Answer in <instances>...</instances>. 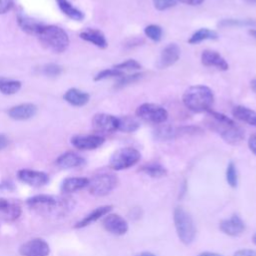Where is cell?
I'll list each match as a JSON object with an SVG mask.
<instances>
[{
	"label": "cell",
	"instance_id": "11",
	"mask_svg": "<svg viewBox=\"0 0 256 256\" xmlns=\"http://www.w3.org/2000/svg\"><path fill=\"white\" fill-rule=\"evenodd\" d=\"M18 179L32 187H42L49 182V175L43 171L32 169H21L17 172Z\"/></svg>",
	"mask_w": 256,
	"mask_h": 256
},
{
	"label": "cell",
	"instance_id": "19",
	"mask_svg": "<svg viewBox=\"0 0 256 256\" xmlns=\"http://www.w3.org/2000/svg\"><path fill=\"white\" fill-rule=\"evenodd\" d=\"M37 113L36 105L32 103H23L12 107L8 111V115L10 118L14 120H27L32 118Z\"/></svg>",
	"mask_w": 256,
	"mask_h": 256
},
{
	"label": "cell",
	"instance_id": "40",
	"mask_svg": "<svg viewBox=\"0 0 256 256\" xmlns=\"http://www.w3.org/2000/svg\"><path fill=\"white\" fill-rule=\"evenodd\" d=\"M13 6V0H0V14L8 12Z\"/></svg>",
	"mask_w": 256,
	"mask_h": 256
},
{
	"label": "cell",
	"instance_id": "34",
	"mask_svg": "<svg viewBox=\"0 0 256 256\" xmlns=\"http://www.w3.org/2000/svg\"><path fill=\"white\" fill-rule=\"evenodd\" d=\"M144 34L153 42H159L163 36V29L157 24H150L144 28Z\"/></svg>",
	"mask_w": 256,
	"mask_h": 256
},
{
	"label": "cell",
	"instance_id": "27",
	"mask_svg": "<svg viewBox=\"0 0 256 256\" xmlns=\"http://www.w3.org/2000/svg\"><path fill=\"white\" fill-rule=\"evenodd\" d=\"M60 10L68 16L70 19L75 21H81L84 19V14L81 10L74 7L68 0H56Z\"/></svg>",
	"mask_w": 256,
	"mask_h": 256
},
{
	"label": "cell",
	"instance_id": "14",
	"mask_svg": "<svg viewBox=\"0 0 256 256\" xmlns=\"http://www.w3.org/2000/svg\"><path fill=\"white\" fill-rule=\"evenodd\" d=\"M105 139L97 134L75 135L71 138L72 145L79 150H94L104 143Z\"/></svg>",
	"mask_w": 256,
	"mask_h": 256
},
{
	"label": "cell",
	"instance_id": "30",
	"mask_svg": "<svg viewBox=\"0 0 256 256\" xmlns=\"http://www.w3.org/2000/svg\"><path fill=\"white\" fill-rule=\"evenodd\" d=\"M218 27L227 28V27H254L256 26V20L252 19H222L217 23Z\"/></svg>",
	"mask_w": 256,
	"mask_h": 256
},
{
	"label": "cell",
	"instance_id": "21",
	"mask_svg": "<svg viewBox=\"0 0 256 256\" xmlns=\"http://www.w3.org/2000/svg\"><path fill=\"white\" fill-rule=\"evenodd\" d=\"M79 36L81 39H83L87 42H90L93 45H95L101 49H104L108 46V42L106 40L105 35L103 34L102 31H100L98 29L88 28V29L82 31Z\"/></svg>",
	"mask_w": 256,
	"mask_h": 256
},
{
	"label": "cell",
	"instance_id": "42",
	"mask_svg": "<svg viewBox=\"0 0 256 256\" xmlns=\"http://www.w3.org/2000/svg\"><path fill=\"white\" fill-rule=\"evenodd\" d=\"M248 147L250 151L256 155V134H252L248 139Z\"/></svg>",
	"mask_w": 256,
	"mask_h": 256
},
{
	"label": "cell",
	"instance_id": "25",
	"mask_svg": "<svg viewBox=\"0 0 256 256\" xmlns=\"http://www.w3.org/2000/svg\"><path fill=\"white\" fill-rule=\"evenodd\" d=\"M155 139L159 141H169L176 139L177 137L181 136L180 134V128L179 127H173L171 125H162L158 128H156L153 132Z\"/></svg>",
	"mask_w": 256,
	"mask_h": 256
},
{
	"label": "cell",
	"instance_id": "23",
	"mask_svg": "<svg viewBox=\"0 0 256 256\" xmlns=\"http://www.w3.org/2000/svg\"><path fill=\"white\" fill-rule=\"evenodd\" d=\"M63 98L71 105L76 107H81L86 105L89 102L90 96L88 93L79 90L77 88H71L67 90L63 96Z\"/></svg>",
	"mask_w": 256,
	"mask_h": 256
},
{
	"label": "cell",
	"instance_id": "41",
	"mask_svg": "<svg viewBox=\"0 0 256 256\" xmlns=\"http://www.w3.org/2000/svg\"><path fill=\"white\" fill-rule=\"evenodd\" d=\"M233 256H256V250L252 249H240L237 250Z\"/></svg>",
	"mask_w": 256,
	"mask_h": 256
},
{
	"label": "cell",
	"instance_id": "10",
	"mask_svg": "<svg viewBox=\"0 0 256 256\" xmlns=\"http://www.w3.org/2000/svg\"><path fill=\"white\" fill-rule=\"evenodd\" d=\"M102 226L107 232L117 236L126 234L129 229L127 221L122 216L115 213L105 215L102 219Z\"/></svg>",
	"mask_w": 256,
	"mask_h": 256
},
{
	"label": "cell",
	"instance_id": "20",
	"mask_svg": "<svg viewBox=\"0 0 256 256\" xmlns=\"http://www.w3.org/2000/svg\"><path fill=\"white\" fill-rule=\"evenodd\" d=\"M89 179L86 177H69L62 181L60 190L64 194H70L87 188Z\"/></svg>",
	"mask_w": 256,
	"mask_h": 256
},
{
	"label": "cell",
	"instance_id": "6",
	"mask_svg": "<svg viewBox=\"0 0 256 256\" xmlns=\"http://www.w3.org/2000/svg\"><path fill=\"white\" fill-rule=\"evenodd\" d=\"M141 159V153L133 147H123L116 150L109 159V167L120 171L137 164Z\"/></svg>",
	"mask_w": 256,
	"mask_h": 256
},
{
	"label": "cell",
	"instance_id": "9",
	"mask_svg": "<svg viewBox=\"0 0 256 256\" xmlns=\"http://www.w3.org/2000/svg\"><path fill=\"white\" fill-rule=\"evenodd\" d=\"M19 253L22 256H48L50 246L44 239L33 238L20 246Z\"/></svg>",
	"mask_w": 256,
	"mask_h": 256
},
{
	"label": "cell",
	"instance_id": "39",
	"mask_svg": "<svg viewBox=\"0 0 256 256\" xmlns=\"http://www.w3.org/2000/svg\"><path fill=\"white\" fill-rule=\"evenodd\" d=\"M62 69L59 65L57 64H53V63H50V64H46L42 67V73L46 76H49V77H55V76H58L60 75Z\"/></svg>",
	"mask_w": 256,
	"mask_h": 256
},
{
	"label": "cell",
	"instance_id": "48",
	"mask_svg": "<svg viewBox=\"0 0 256 256\" xmlns=\"http://www.w3.org/2000/svg\"><path fill=\"white\" fill-rule=\"evenodd\" d=\"M248 34H249L250 36H252L253 38L256 39V28H250V29L248 30Z\"/></svg>",
	"mask_w": 256,
	"mask_h": 256
},
{
	"label": "cell",
	"instance_id": "50",
	"mask_svg": "<svg viewBox=\"0 0 256 256\" xmlns=\"http://www.w3.org/2000/svg\"><path fill=\"white\" fill-rule=\"evenodd\" d=\"M252 242H253V243L256 245V233H255V234L252 236Z\"/></svg>",
	"mask_w": 256,
	"mask_h": 256
},
{
	"label": "cell",
	"instance_id": "1",
	"mask_svg": "<svg viewBox=\"0 0 256 256\" xmlns=\"http://www.w3.org/2000/svg\"><path fill=\"white\" fill-rule=\"evenodd\" d=\"M26 204L30 209L39 214L52 216L65 215L74 207L73 199L69 197H60L47 194L32 196L27 199Z\"/></svg>",
	"mask_w": 256,
	"mask_h": 256
},
{
	"label": "cell",
	"instance_id": "47",
	"mask_svg": "<svg viewBox=\"0 0 256 256\" xmlns=\"http://www.w3.org/2000/svg\"><path fill=\"white\" fill-rule=\"evenodd\" d=\"M134 256H157V255L152 253V252H141V253H139L137 255H134Z\"/></svg>",
	"mask_w": 256,
	"mask_h": 256
},
{
	"label": "cell",
	"instance_id": "28",
	"mask_svg": "<svg viewBox=\"0 0 256 256\" xmlns=\"http://www.w3.org/2000/svg\"><path fill=\"white\" fill-rule=\"evenodd\" d=\"M140 127L139 121L130 116V115H124L118 117V131L124 132V133H132L138 130Z\"/></svg>",
	"mask_w": 256,
	"mask_h": 256
},
{
	"label": "cell",
	"instance_id": "12",
	"mask_svg": "<svg viewBox=\"0 0 256 256\" xmlns=\"http://www.w3.org/2000/svg\"><path fill=\"white\" fill-rule=\"evenodd\" d=\"M92 126L98 132H114L118 128V117L107 113H97L92 118Z\"/></svg>",
	"mask_w": 256,
	"mask_h": 256
},
{
	"label": "cell",
	"instance_id": "31",
	"mask_svg": "<svg viewBox=\"0 0 256 256\" xmlns=\"http://www.w3.org/2000/svg\"><path fill=\"white\" fill-rule=\"evenodd\" d=\"M21 88V82L18 80L8 79L0 76V92L5 95H12L17 93Z\"/></svg>",
	"mask_w": 256,
	"mask_h": 256
},
{
	"label": "cell",
	"instance_id": "36",
	"mask_svg": "<svg viewBox=\"0 0 256 256\" xmlns=\"http://www.w3.org/2000/svg\"><path fill=\"white\" fill-rule=\"evenodd\" d=\"M124 75V72L121 70H118L116 68H108V69H104L102 71H100L95 77H94V81H100V80H104V79H108V78H120L121 76Z\"/></svg>",
	"mask_w": 256,
	"mask_h": 256
},
{
	"label": "cell",
	"instance_id": "29",
	"mask_svg": "<svg viewBox=\"0 0 256 256\" xmlns=\"http://www.w3.org/2000/svg\"><path fill=\"white\" fill-rule=\"evenodd\" d=\"M139 171L152 178H161L167 175V169L159 163H147L140 167Z\"/></svg>",
	"mask_w": 256,
	"mask_h": 256
},
{
	"label": "cell",
	"instance_id": "16",
	"mask_svg": "<svg viewBox=\"0 0 256 256\" xmlns=\"http://www.w3.org/2000/svg\"><path fill=\"white\" fill-rule=\"evenodd\" d=\"M201 63L206 67H215L221 71H227L229 69V64L225 58L214 50H204L201 53Z\"/></svg>",
	"mask_w": 256,
	"mask_h": 256
},
{
	"label": "cell",
	"instance_id": "35",
	"mask_svg": "<svg viewBox=\"0 0 256 256\" xmlns=\"http://www.w3.org/2000/svg\"><path fill=\"white\" fill-rule=\"evenodd\" d=\"M226 181L232 188H236L238 185L237 169L233 161H230L226 167Z\"/></svg>",
	"mask_w": 256,
	"mask_h": 256
},
{
	"label": "cell",
	"instance_id": "43",
	"mask_svg": "<svg viewBox=\"0 0 256 256\" xmlns=\"http://www.w3.org/2000/svg\"><path fill=\"white\" fill-rule=\"evenodd\" d=\"M178 1L190 6H198L204 2V0H178Z\"/></svg>",
	"mask_w": 256,
	"mask_h": 256
},
{
	"label": "cell",
	"instance_id": "15",
	"mask_svg": "<svg viewBox=\"0 0 256 256\" xmlns=\"http://www.w3.org/2000/svg\"><path fill=\"white\" fill-rule=\"evenodd\" d=\"M219 229L221 232L228 236L236 237L244 232L245 223L240 216H238L237 214H233L231 217L220 221Z\"/></svg>",
	"mask_w": 256,
	"mask_h": 256
},
{
	"label": "cell",
	"instance_id": "5",
	"mask_svg": "<svg viewBox=\"0 0 256 256\" xmlns=\"http://www.w3.org/2000/svg\"><path fill=\"white\" fill-rule=\"evenodd\" d=\"M173 221L179 240L184 245L193 243L196 236V228L191 215L182 207H176L173 211Z\"/></svg>",
	"mask_w": 256,
	"mask_h": 256
},
{
	"label": "cell",
	"instance_id": "13",
	"mask_svg": "<svg viewBox=\"0 0 256 256\" xmlns=\"http://www.w3.org/2000/svg\"><path fill=\"white\" fill-rule=\"evenodd\" d=\"M181 49L176 43H169L166 45L159 56L157 67L159 69H166L172 65H174L180 58Z\"/></svg>",
	"mask_w": 256,
	"mask_h": 256
},
{
	"label": "cell",
	"instance_id": "2",
	"mask_svg": "<svg viewBox=\"0 0 256 256\" xmlns=\"http://www.w3.org/2000/svg\"><path fill=\"white\" fill-rule=\"evenodd\" d=\"M211 121H208V126L216 131L220 137L230 145H237L245 138L244 130L236 125V123L223 113L212 109L207 111Z\"/></svg>",
	"mask_w": 256,
	"mask_h": 256
},
{
	"label": "cell",
	"instance_id": "49",
	"mask_svg": "<svg viewBox=\"0 0 256 256\" xmlns=\"http://www.w3.org/2000/svg\"><path fill=\"white\" fill-rule=\"evenodd\" d=\"M250 87H251V89L253 90V92L256 93V79L251 80V82H250Z\"/></svg>",
	"mask_w": 256,
	"mask_h": 256
},
{
	"label": "cell",
	"instance_id": "33",
	"mask_svg": "<svg viewBox=\"0 0 256 256\" xmlns=\"http://www.w3.org/2000/svg\"><path fill=\"white\" fill-rule=\"evenodd\" d=\"M144 76V73H133V74H129V75H123L120 78H118V80L116 81L114 88L115 89H121L123 87H126L130 84H133L137 81H139L140 79H142Z\"/></svg>",
	"mask_w": 256,
	"mask_h": 256
},
{
	"label": "cell",
	"instance_id": "32",
	"mask_svg": "<svg viewBox=\"0 0 256 256\" xmlns=\"http://www.w3.org/2000/svg\"><path fill=\"white\" fill-rule=\"evenodd\" d=\"M21 215V207L18 203L10 201L5 210L0 214V216L6 221H14L18 219Z\"/></svg>",
	"mask_w": 256,
	"mask_h": 256
},
{
	"label": "cell",
	"instance_id": "51",
	"mask_svg": "<svg viewBox=\"0 0 256 256\" xmlns=\"http://www.w3.org/2000/svg\"><path fill=\"white\" fill-rule=\"evenodd\" d=\"M247 1H249L251 3H256V0H247Z\"/></svg>",
	"mask_w": 256,
	"mask_h": 256
},
{
	"label": "cell",
	"instance_id": "26",
	"mask_svg": "<svg viewBox=\"0 0 256 256\" xmlns=\"http://www.w3.org/2000/svg\"><path fill=\"white\" fill-rule=\"evenodd\" d=\"M218 33L215 30L209 28H200L190 36V38L188 39V43L194 45L205 40H216L218 39Z\"/></svg>",
	"mask_w": 256,
	"mask_h": 256
},
{
	"label": "cell",
	"instance_id": "45",
	"mask_svg": "<svg viewBox=\"0 0 256 256\" xmlns=\"http://www.w3.org/2000/svg\"><path fill=\"white\" fill-rule=\"evenodd\" d=\"M9 200L5 199V198H0V214L5 210V208L8 206L9 204Z\"/></svg>",
	"mask_w": 256,
	"mask_h": 256
},
{
	"label": "cell",
	"instance_id": "18",
	"mask_svg": "<svg viewBox=\"0 0 256 256\" xmlns=\"http://www.w3.org/2000/svg\"><path fill=\"white\" fill-rule=\"evenodd\" d=\"M85 162L86 161L82 156L72 151L65 152L56 159V165L62 169H72L81 167L85 164Z\"/></svg>",
	"mask_w": 256,
	"mask_h": 256
},
{
	"label": "cell",
	"instance_id": "17",
	"mask_svg": "<svg viewBox=\"0 0 256 256\" xmlns=\"http://www.w3.org/2000/svg\"><path fill=\"white\" fill-rule=\"evenodd\" d=\"M112 208H113L112 205H103V206H99V207L95 208L93 211H91L90 213L85 215L81 220L77 221L74 225V228L81 229V228L87 227L88 225L96 222L97 220L103 218L105 215L110 213Z\"/></svg>",
	"mask_w": 256,
	"mask_h": 256
},
{
	"label": "cell",
	"instance_id": "4",
	"mask_svg": "<svg viewBox=\"0 0 256 256\" xmlns=\"http://www.w3.org/2000/svg\"><path fill=\"white\" fill-rule=\"evenodd\" d=\"M37 36L47 49L55 53L64 52L69 45L67 33L55 25H43Z\"/></svg>",
	"mask_w": 256,
	"mask_h": 256
},
{
	"label": "cell",
	"instance_id": "38",
	"mask_svg": "<svg viewBox=\"0 0 256 256\" xmlns=\"http://www.w3.org/2000/svg\"><path fill=\"white\" fill-rule=\"evenodd\" d=\"M154 8L158 11H164L174 7L178 0H152Z\"/></svg>",
	"mask_w": 256,
	"mask_h": 256
},
{
	"label": "cell",
	"instance_id": "22",
	"mask_svg": "<svg viewBox=\"0 0 256 256\" xmlns=\"http://www.w3.org/2000/svg\"><path fill=\"white\" fill-rule=\"evenodd\" d=\"M17 22H18V25L20 26V28L24 32H26L28 34H34L36 36L39 33L42 26L44 25L43 23L29 17L28 15H26L22 12H19L17 14Z\"/></svg>",
	"mask_w": 256,
	"mask_h": 256
},
{
	"label": "cell",
	"instance_id": "3",
	"mask_svg": "<svg viewBox=\"0 0 256 256\" xmlns=\"http://www.w3.org/2000/svg\"><path fill=\"white\" fill-rule=\"evenodd\" d=\"M182 102L188 110L194 113L207 112L213 105L214 94L208 86L193 85L184 91Z\"/></svg>",
	"mask_w": 256,
	"mask_h": 256
},
{
	"label": "cell",
	"instance_id": "24",
	"mask_svg": "<svg viewBox=\"0 0 256 256\" xmlns=\"http://www.w3.org/2000/svg\"><path fill=\"white\" fill-rule=\"evenodd\" d=\"M232 115L239 121L256 127V111L243 105H237L233 107Z\"/></svg>",
	"mask_w": 256,
	"mask_h": 256
},
{
	"label": "cell",
	"instance_id": "7",
	"mask_svg": "<svg viewBox=\"0 0 256 256\" xmlns=\"http://www.w3.org/2000/svg\"><path fill=\"white\" fill-rule=\"evenodd\" d=\"M118 184V178L112 173H100L89 179L87 189L90 194L102 197L111 193Z\"/></svg>",
	"mask_w": 256,
	"mask_h": 256
},
{
	"label": "cell",
	"instance_id": "37",
	"mask_svg": "<svg viewBox=\"0 0 256 256\" xmlns=\"http://www.w3.org/2000/svg\"><path fill=\"white\" fill-rule=\"evenodd\" d=\"M113 67L124 72L125 70H129V71L130 70H139V69H141V64L134 59H128L126 61H123L121 63L114 65Z\"/></svg>",
	"mask_w": 256,
	"mask_h": 256
},
{
	"label": "cell",
	"instance_id": "8",
	"mask_svg": "<svg viewBox=\"0 0 256 256\" xmlns=\"http://www.w3.org/2000/svg\"><path fill=\"white\" fill-rule=\"evenodd\" d=\"M136 116L148 123L162 124L168 119V111L156 103H143L137 107Z\"/></svg>",
	"mask_w": 256,
	"mask_h": 256
},
{
	"label": "cell",
	"instance_id": "44",
	"mask_svg": "<svg viewBox=\"0 0 256 256\" xmlns=\"http://www.w3.org/2000/svg\"><path fill=\"white\" fill-rule=\"evenodd\" d=\"M8 145V138L3 135V134H0V150L6 148Z\"/></svg>",
	"mask_w": 256,
	"mask_h": 256
},
{
	"label": "cell",
	"instance_id": "46",
	"mask_svg": "<svg viewBox=\"0 0 256 256\" xmlns=\"http://www.w3.org/2000/svg\"><path fill=\"white\" fill-rule=\"evenodd\" d=\"M197 256H223V255L215 253V252H208V251H206V252L199 253Z\"/></svg>",
	"mask_w": 256,
	"mask_h": 256
}]
</instances>
